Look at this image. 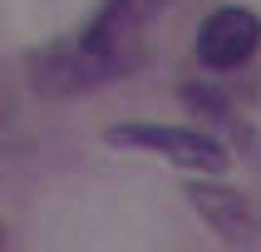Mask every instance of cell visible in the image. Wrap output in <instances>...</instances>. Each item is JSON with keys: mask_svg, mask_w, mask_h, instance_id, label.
Here are the masks:
<instances>
[{"mask_svg": "<svg viewBox=\"0 0 261 252\" xmlns=\"http://www.w3.org/2000/svg\"><path fill=\"white\" fill-rule=\"evenodd\" d=\"M114 148H138V153H158V158L192 168V173H222L227 153L217 139H207L197 129H173V124H114L103 133Z\"/></svg>", "mask_w": 261, "mask_h": 252, "instance_id": "obj_1", "label": "cell"}, {"mask_svg": "<svg viewBox=\"0 0 261 252\" xmlns=\"http://www.w3.org/2000/svg\"><path fill=\"white\" fill-rule=\"evenodd\" d=\"M163 5H168V0H103L99 15L84 25L79 40H84L114 74H123L128 59L138 55V40L148 35V25H153V15H158Z\"/></svg>", "mask_w": 261, "mask_h": 252, "instance_id": "obj_2", "label": "cell"}, {"mask_svg": "<svg viewBox=\"0 0 261 252\" xmlns=\"http://www.w3.org/2000/svg\"><path fill=\"white\" fill-rule=\"evenodd\" d=\"M261 50V15L247 5H222L197 25V59L207 70H237Z\"/></svg>", "mask_w": 261, "mask_h": 252, "instance_id": "obj_3", "label": "cell"}, {"mask_svg": "<svg viewBox=\"0 0 261 252\" xmlns=\"http://www.w3.org/2000/svg\"><path fill=\"white\" fill-rule=\"evenodd\" d=\"M30 79H35L40 94H84V89L109 84L114 70H109L84 40H59V44H49V50L35 55Z\"/></svg>", "mask_w": 261, "mask_h": 252, "instance_id": "obj_4", "label": "cell"}, {"mask_svg": "<svg viewBox=\"0 0 261 252\" xmlns=\"http://www.w3.org/2000/svg\"><path fill=\"white\" fill-rule=\"evenodd\" d=\"M188 203L197 208V218L222 237V242H232V247H247L251 237H256V213L242 193L222 188V183H188Z\"/></svg>", "mask_w": 261, "mask_h": 252, "instance_id": "obj_5", "label": "cell"}]
</instances>
